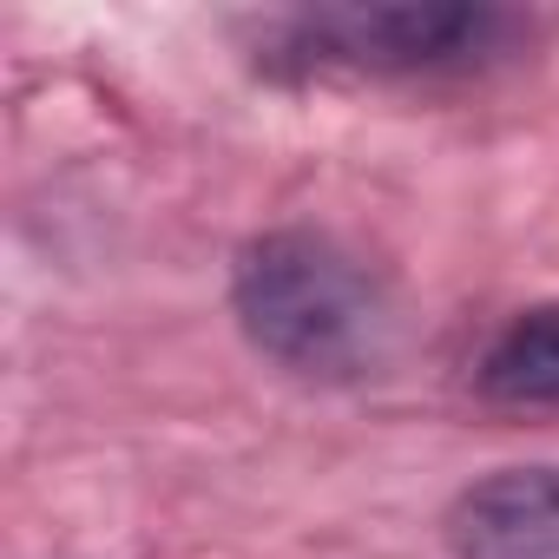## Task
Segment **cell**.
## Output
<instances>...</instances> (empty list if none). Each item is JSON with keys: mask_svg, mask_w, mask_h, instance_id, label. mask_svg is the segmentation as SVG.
Segmentation results:
<instances>
[{"mask_svg": "<svg viewBox=\"0 0 559 559\" xmlns=\"http://www.w3.org/2000/svg\"><path fill=\"white\" fill-rule=\"evenodd\" d=\"M230 310L243 343L297 382L349 389L395 356V297L330 230H263L230 263Z\"/></svg>", "mask_w": 559, "mask_h": 559, "instance_id": "1", "label": "cell"}, {"mask_svg": "<svg viewBox=\"0 0 559 559\" xmlns=\"http://www.w3.org/2000/svg\"><path fill=\"white\" fill-rule=\"evenodd\" d=\"M546 14L500 0H389V8H304L263 34V67L284 80H474L526 60Z\"/></svg>", "mask_w": 559, "mask_h": 559, "instance_id": "2", "label": "cell"}, {"mask_svg": "<svg viewBox=\"0 0 559 559\" xmlns=\"http://www.w3.org/2000/svg\"><path fill=\"white\" fill-rule=\"evenodd\" d=\"M448 559H559V461L500 467L454 493Z\"/></svg>", "mask_w": 559, "mask_h": 559, "instance_id": "3", "label": "cell"}, {"mask_svg": "<svg viewBox=\"0 0 559 559\" xmlns=\"http://www.w3.org/2000/svg\"><path fill=\"white\" fill-rule=\"evenodd\" d=\"M474 382L500 408H559V304L520 310L474 362Z\"/></svg>", "mask_w": 559, "mask_h": 559, "instance_id": "4", "label": "cell"}]
</instances>
